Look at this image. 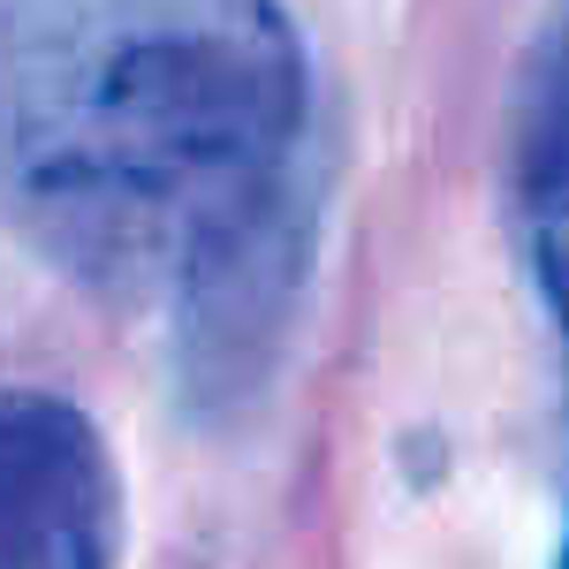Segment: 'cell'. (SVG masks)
I'll use <instances>...</instances> for the list:
<instances>
[{"label": "cell", "instance_id": "6da1fadb", "mask_svg": "<svg viewBox=\"0 0 569 569\" xmlns=\"http://www.w3.org/2000/svg\"><path fill=\"white\" fill-rule=\"evenodd\" d=\"M0 206L160 311L206 395L273 350L311 251V69L281 0H0Z\"/></svg>", "mask_w": 569, "mask_h": 569}, {"label": "cell", "instance_id": "277c9868", "mask_svg": "<svg viewBox=\"0 0 569 569\" xmlns=\"http://www.w3.org/2000/svg\"><path fill=\"white\" fill-rule=\"evenodd\" d=\"M525 213H531V266H539V289H547V311L562 327V357H569V160L525 182ZM555 569H569V531Z\"/></svg>", "mask_w": 569, "mask_h": 569}, {"label": "cell", "instance_id": "7a4b0ae2", "mask_svg": "<svg viewBox=\"0 0 569 569\" xmlns=\"http://www.w3.org/2000/svg\"><path fill=\"white\" fill-rule=\"evenodd\" d=\"M122 486L77 402L0 388V569H114Z\"/></svg>", "mask_w": 569, "mask_h": 569}, {"label": "cell", "instance_id": "3957f363", "mask_svg": "<svg viewBox=\"0 0 569 569\" xmlns=\"http://www.w3.org/2000/svg\"><path fill=\"white\" fill-rule=\"evenodd\" d=\"M569 160V8L555 16V31L531 61V91H525V182Z\"/></svg>", "mask_w": 569, "mask_h": 569}]
</instances>
